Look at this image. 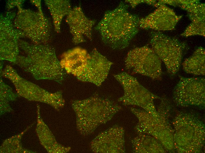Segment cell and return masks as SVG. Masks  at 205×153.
<instances>
[{"instance_id":"6da1fadb","label":"cell","mask_w":205,"mask_h":153,"mask_svg":"<svg viewBox=\"0 0 205 153\" xmlns=\"http://www.w3.org/2000/svg\"><path fill=\"white\" fill-rule=\"evenodd\" d=\"M128 7L121 1L114 9L106 11L95 27L103 42L113 49L127 47L138 31L140 19L130 13Z\"/></svg>"},{"instance_id":"7a4b0ae2","label":"cell","mask_w":205,"mask_h":153,"mask_svg":"<svg viewBox=\"0 0 205 153\" xmlns=\"http://www.w3.org/2000/svg\"><path fill=\"white\" fill-rule=\"evenodd\" d=\"M27 57L19 56L17 63L37 80H49L61 83L65 71L62 67L54 50L49 47L27 46Z\"/></svg>"},{"instance_id":"3957f363","label":"cell","mask_w":205,"mask_h":153,"mask_svg":"<svg viewBox=\"0 0 205 153\" xmlns=\"http://www.w3.org/2000/svg\"><path fill=\"white\" fill-rule=\"evenodd\" d=\"M124 90L123 95L118 101L125 106L132 105L140 107L153 115L158 114L153 100L160 98L142 85L135 77L125 72L114 75Z\"/></svg>"},{"instance_id":"277c9868","label":"cell","mask_w":205,"mask_h":153,"mask_svg":"<svg viewBox=\"0 0 205 153\" xmlns=\"http://www.w3.org/2000/svg\"><path fill=\"white\" fill-rule=\"evenodd\" d=\"M183 114L185 123L183 121L182 122L183 124L181 123L177 118L174 121V147L181 152H199L204 142V124L196 119L188 115L187 121L186 115H184L185 119Z\"/></svg>"},{"instance_id":"5b68a950","label":"cell","mask_w":205,"mask_h":153,"mask_svg":"<svg viewBox=\"0 0 205 153\" xmlns=\"http://www.w3.org/2000/svg\"><path fill=\"white\" fill-rule=\"evenodd\" d=\"M150 43L152 49L165 64L168 73L175 74L178 71L186 47L178 39L158 32L152 31Z\"/></svg>"},{"instance_id":"8992f818","label":"cell","mask_w":205,"mask_h":153,"mask_svg":"<svg viewBox=\"0 0 205 153\" xmlns=\"http://www.w3.org/2000/svg\"><path fill=\"white\" fill-rule=\"evenodd\" d=\"M130 109L138 119L135 127L137 133L153 136L168 149L174 147L173 133L161 114L152 115L144 109L133 107Z\"/></svg>"},{"instance_id":"52a82bcc","label":"cell","mask_w":205,"mask_h":153,"mask_svg":"<svg viewBox=\"0 0 205 153\" xmlns=\"http://www.w3.org/2000/svg\"><path fill=\"white\" fill-rule=\"evenodd\" d=\"M125 69L135 73L154 79L161 78V60L152 48L147 46L130 51L125 59Z\"/></svg>"},{"instance_id":"ba28073f","label":"cell","mask_w":205,"mask_h":153,"mask_svg":"<svg viewBox=\"0 0 205 153\" xmlns=\"http://www.w3.org/2000/svg\"><path fill=\"white\" fill-rule=\"evenodd\" d=\"M73 106L87 109L91 114L92 130L110 120L121 108L113 100L97 94L85 100L75 101Z\"/></svg>"},{"instance_id":"9c48e42d","label":"cell","mask_w":205,"mask_h":153,"mask_svg":"<svg viewBox=\"0 0 205 153\" xmlns=\"http://www.w3.org/2000/svg\"><path fill=\"white\" fill-rule=\"evenodd\" d=\"M179 77L173 92V97L177 104L182 106H204L205 79Z\"/></svg>"},{"instance_id":"30bf717a","label":"cell","mask_w":205,"mask_h":153,"mask_svg":"<svg viewBox=\"0 0 205 153\" xmlns=\"http://www.w3.org/2000/svg\"><path fill=\"white\" fill-rule=\"evenodd\" d=\"M113 64L94 49L89 53L85 68L77 79L100 86L107 78Z\"/></svg>"},{"instance_id":"8fae6325","label":"cell","mask_w":205,"mask_h":153,"mask_svg":"<svg viewBox=\"0 0 205 153\" xmlns=\"http://www.w3.org/2000/svg\"><path fill=\"white\" fill-rule=\"evenodd\" d=\"M157 7L153 12L140 19L139 27L157 31L174 29L182 16L176 15L173 9L164 4H161Z\"/></svg>"},{"instance_id":"7c38bea8","label":"cell","mask_w":205,"mask_h":153,"mask_svg":"<svg viewBox=\"0 0 205 153\" xmlns=\"http://www.w3.org/2000/svg\"><path fill=\"white\" fill-rule=\"evenodd\" d=\"M67 21L75 44L92 39V27L95 23L85 15L80 6L72 9L67 15Z\"/></svg>"},{"instance_id":"4fadbf2b","label":"cell","mask_w":205,"mask_h":153,"mask_svg":"<svg viewBox=\"0 0 205 153\" xmlns=\"http://www.w3.org/2000/svg\"><path fill=\"white\" fill-rule=\"evenodd\" d=\"M124 128L115 125L99 134L94 140L93 147L97 152H125Z\"/></svg>"},{"instance_id":"5bb4252c","label":"cell","mask_w":205,"mask_h":153,"mask_svg":"<svg viewBox=\"0 0 205 153\" xmlns=\"http://www.w3.org/2000/svg\"><path fill=\"white\" fill-rule=\"evenodd\" d=\"M2 74L11 81L20 92H29L30 94H35L37 99L40 100L54 105L58 100L57 93H49L43 90L34 84L28 81L20 76L14 69L10 66L6 67L2 71Z\"/></svg>"},{"instance_id":"9a60e30c","label":"cell","mask_w":205,"mask_h":153,"mask_svg":"<svg viewBox=\"0 0 205 153\" xmlns=\"http://www.w3.org/2000/svg\"><path fill=\"white\" fill-rule=\"evenodd\" d=\"M197 0H189L179 6L187 12V16L191 22L181 34L182 36L199 35L205 36V6Z\"/></svg>"},{"instance_id":"2e32d148","label":"cell","mask_w":205,"mask_h":153,"mask_svg":"<svg viewBox=\"0 0 205 153\" xmlns=\"http://www.w3.org/2000/svg\"><path fill=\"white\" fill-rule=\"evenodd\" d=\"M89 53L80 47L73 48L66 52L60 62L62 68L77 78L84 70L88 60Z\"/></svg>"},{"instance_id":"e0dca14e","label":"cell","mask_w":205,"mask_h":153,"mask_svg":"<svg viewBox=\"0 0 205 153\" xmlns=\"http://www.w3.org/2000/svg\"><path fill=\"white\" fill-rule=\"evenodd\" d=\"M131 139L133 153H161L164 152L162 145L155 138L149 135L138 133Z\"/></svg>"},{"instance_id":"ac0fdd59","label":"cell","mask_w":205,"mask_h":153,"mask_svg":"<svg viewBox=\"0 0 205 153\" xmlns=\"http://www.w3.org/2000/svg\"><path fill=\"white\" fill-rule=\"evenodd\" d=\"M205 50L201 47H198L192 55L186 59L182 64L186 72L196 75L205 74Z\"/></svg>"},{"instance_id":"d6986e66","label":"cell","mask_w":205,"mask_h":153,"mask_svg":"<svg viewBox=\"0 0 205 153\" xmlns=\"http://www.w3.org/2000/svg\"><path fill=\"white\" fill-rule=\"evenodd\" d=\"M48 4L52 16L55 29L57 31L60 30V25L62 19L68 15L72 9L68 1H50Z\"/></svg>"},{"instance_id":"ffe728a7","label":"cell","mask_w":205,"mask_h":153,"mask_svg":"<svg viewBox=\"0 0 205 153\" xmlns=\"http://www.w3.org/2000/svg\"><path fill=\"white\" fill-rule=\"evenodd\" d=\"M125 2L129 3L133 8L141 3H145L153 6L156 3L155 0H126Z\"/></svg>"}]
</instances>
